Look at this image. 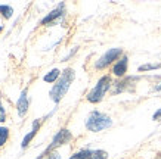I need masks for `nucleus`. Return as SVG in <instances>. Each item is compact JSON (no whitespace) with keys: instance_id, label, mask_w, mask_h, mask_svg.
Here are the masks:
<instances>
[{"instance_id":"obj_1","label":"nucleus","mask_w":161,"mask_h":159,"mask_svg":"<svg viewBox=\"0 0 161 159\" xmlns=\"http://www.w3.org/2000/svg\"><path fill=\"white\" fill-rule=\"evenodd\" d=\"M74 77H75V75H74V69H71V68H67L62 72L61 78L56 81V84H55V86L52 87V90H50V99H52L55 103L61 102V99L65 96V93L68 92V88H69V86H71V82H73Z\"/></svg>"},{"instance_id":"obj_2","label":"nucleus","mask_w":161,"mask_h":159,"mask_svg":"<svg viewBox=\"0 0 161 159\" xmlns=\"http://www.w3.org/2000/svg\"><path fill=\"white\" fill-rule=\"evenodd\" d=\"M112 125V119L108 115L102 114L99 111H93L90 115L87 116V121H86V127H87L89 131H93V133H98V131L107 130Z\"/></svg>"},{"instance_id":"obj_3","label":"nucleus","mask_w":161,"mask_h":159,"mask_svg":"<svg viewBox=\"0 0 161 159\" xmlns=\"http://www.w3.org/2000/svg\"><path fill=\"white\" fill-rule=\"evenodd\" d=\"M111 84H112V80L109 75H103V77L99 78V81L96 82V86L93 87L90 93L87 94V100L90 103H99V102L103 99L105 93L111 88Z\"/></svg>"},{"instance_id":"obj_4","label":"nucleus","mask_w":161,"mask_h":159,"mask_svg":"<svg viewBox=\"0 0 161 159\" xmlns=\"http://www.w3.org/2000/svg\"><path fill=\"white\" fill-rule=\"evenodd\" d=\"M123 55V50L121 49H118V47H115V49H109L108 52H105L101 56V58L96 61V63H95V68L96 69H103V68H107L108 65H111L114 61H117L120 56Z\"/></svg>"},{"instance_id":"obj_5","label":"nucleus","mask_w":161,"mask_h":159,"mask_svg":"<svg viewBox=\"0 0 161 159\" xmlns=\"http://www.w3.org/2000/svg\"><path fill=\"white\" fill-rule=\"evenodd\" d=\"M71 139H73V135H71V133H69L67 128H62V130H59L58 133H56V135L53 137V140H52L50 146L47 147V150H46V152L42 155V158H44L46 155H49L50 152H52L53 149H56L58 146H62V145H65V143H68Z\"/></svg>"},{"instance_id":"obj_6","label":"nucleus","mask_w":161,"mask_h":159,"mask_svg":"<svg viewBox=\"0 0 161 159\" xmlns=\"http://www.w3.org/2000/svg\"><path fill=\"white\" fill-rule=\"evenodd\" d=\"M127 66H129V58L124 55V56H121L117 62L114 63L112 74L117 75V77H123V75H126V72H127Z\"/></svg>"},{"instance_id":"obj_7","label":"nucleus","mask_w":161,"mask_h":159,"mask_svg":"<svg viewBox=\"0 0 161 159\" xmlns=\"http://www.w3.org/2000/svg\"><path fill=\"white\" fill-rule=\"evenodd\" d=\"M16 109H18V114L19 116H24L27 114V109H28V100H27V88L21 93L19 99L16 102Z\"/></svg>"},{"instance_id":"obj_8","label":"nucleus","mask_w":161,"mask_h":159,"mask_svg":"<svg viewBox=\"0 0 161 159\" xmlns=\"http://www.w3.org/2000/svg\"><path fill=\"white\" fill-rule=\"evenodd\" d=\"M62 8H64V6L61 5V6H59V8H58V9L52 10V12H50V13L47 15V16H44L43 19H42V25H47V24H52V22H53V21L56 19V18H59V16L62 15Z\"/></svg>"},{"instance_id":"obj_9","label":"nucleus","mask_w":161,"mask_h":159,"mask_svg":"<svg viewBox=\"0 0 161 159\" xmlns=\"http://www.w3.org/2000/svg\"><path fill=\"white\" fill-rule=\"evenodd\" d=\"M39 127H40V122L39 121H34V124H33V130L30 131L28 134L24 137V140H22V147H27V146L30 145V141L34 139V135H36V133H37V130H39Z\"/></svg>"},{"instance_id":"obj_10","label":"nucleus","mask_w":161,"mask_h":159,"mask_svg":"<svg viewBox=\"0 0 161 159\" xmlns=\"http://www.w3.org/2000/svg\"><path fill=\"white\" fill-rule=\"evenodd\" d=\"M59 75H61V71L55 68V69H52L49 74H46V75H44L43 80H44L46 82H55V81H56V80L59 78Z\"/></svg>"},{"instance_id":"obj_11","label":"nucleus","mask_w":161,"mask_h":159,"mask_svg":"<svg viewBox=\"0 0 161 159\" xmlns=\"http://www.w3.org/2000/svg\"><path fill=\"white\" fill-rule=\"evenodd\" d=\"M92 153L93 150H89V149H84V150H80L77 152L75 155H73L69 159H92Z\"/></svg>"},{"instance_id":"obj_12","label":"nucleus","mask_w":161,"mask_h":159,"mask_svg":"<svg viewBox=\"0 0 161 159\" xmlns=\"http://www.w3.org/2000/svg\"><path fill=\"white\" fill-rule=\"evenodd\" d=\"M9 139V130L6 127H0V147L5 145Z\"/></svg>"},{"instance_id":"obj_13","label":"nucleus","mask_w":161,"mask_h":159,"mask_svg":"<svg viewBox=\"0 0 161 159\" xmlns=\"http://www.w3.org/2000/svg\"><path fill=\"white\" fill-rule=\"evenodd\" d=\"M161 68V63H147V65H141L139 66V71H152V69H158Z\"/></svg>"},{"instance_id":"obj_14","label":"nucleus","mask_w":161,"mask_h":159,"mask_svg":"<svg viewBox=\"0 0 161 159\" xmlns=\"http://www.w3.org/2000/svg\"><path fill=\"white\" fill-rule=\"evenodd\" d=\"M0 12L3 13V16H5V18H10V16H12V13H14V9H12L10 6H8V5H2V6H0Z\"/></svg>"},{"instance_id":"obj_15","label":"nucleus","mask_w":161,"mask_h":159,"mask_svg":"<svg viewBox=\"0 0 161 159\" xmlns=\"http://www.w3.org/2000/svg\"><path fill=\"white\" fill-rule=\"evenodd\" d=\"M108 153L105 150H93L92 153V159H107Z\"/></svg>"},{"instance_id":"obj_16","label":"nucleus","mask_w":161,"mask_h":159,"mask_svg":"<svg viewBox=\"0 0 161 159\" xmlns=\"http://www.w3.org/2000/svg\"><path fill=\"white\" fill-rule=\"evenodd\" d=\"M5 119H6V112H5V108H3V105L0 103V122H3Z\"/></svg>"},{"instance_id":"obj_17","label":"nucleus","mask_w":161,"mask_h":159,"mask_svg":"<svg viewBox=\"0 0 161 159\" xmlns=\"http://www.w3.org/2000/svg\"><path fill=\"white\" fill-rule=\"evenodd\" d=\"M152 119H154V121H161V109H158V111H157L155 114H154Z\"/></svg>"},{"instance_id":"obj_18","label":"nucleus","mask_w":161,"mask_h":159,"mask_svg":"<svg viewBox=\"0 0 161 159\" xmlns=\"http://www.w3.org/2000/svg\"><path fill=\"white\" fill-rule=\"evenodd\" d=\"M44 159H59V155L58 153H49L44 156Z\"/></svg>"},{"instance_id":"obj_19","label":"nucleus","mask_w":161,"mask_h":159,"mask_svg":"<svg viewBox=\"0 0 161 159\" xmlns=\"http://www.w3.org/2000/svg\"><path fill=\"white\" fill-rule=\"evenodd\" d=\"M155 90L157 92H161V82H158V84L155 86Z\"/></svg>"}]
</instances>
